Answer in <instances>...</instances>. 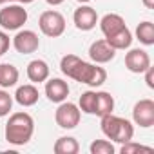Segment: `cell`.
Returning a JSON list of instances; mask_svg holds the SVG:
<instances>
[{"instance_id":"e0dca14e","label":"cell","mask_w":154,"mask_h":154,"mask_svg":"<svg viewBox=\"0 0 154 154\" xmlns=\"http://www.w3.org/2000/svg\"><path fill=\"white\" fill-rule=\"evenodd\" d=\"M112 111H114V98L109 93H105V91L96 93V98H94V114L102 118V116H105V114H109Z\"/></svg>"},{"instance_id":"4dcf8cb0","label":"cell","mask_w":154,"mask_h":154,"mask_svg":"<svg viewBox=\"0 0 154 154\" xmlns=\"http://www.w3.org/2000/svg\"><path fill=\"white\" fill-rule=\"evenodd\" d=\"M6 2H18V0H6Z\"/></svg>"},{"instance_id":"3957f363","label":"cell","mask_w":154,"mask_h":154,"mask_svg":"<svg viewBox=\"0 0 154 154\" xmlns=\"http://www.w3.org/2000/svg\"><path fill=\"white\" fill-rule=\"evenodd\" d=\"M100 125H102V132H103L109 140H112V141H116V143H127V141H131L132 136H134V127H132V123H131L129 120H125V118L114 116L112 112L102 116V123H100Z\"/></svg>"},{"instance_id":"9a60e30c","label":"cell","mask_w":154,"mask_h":154,"mask_svg":"<svg viewBox=\"0 0 154 154\" xmlns=\"http://www.w3.org/2000/svg\"><path fill=\"white\" fill-rule=\"evenodd\" d=\"M105 40H107V44H109L112 49H116V51L129 49L131 44H132V33H131V31L127 29V26H125V27H122L120 31H116L114 35L105 36Z\"/></svg>"},{"instance_id":"7c38bea8","label":"cell","mask_w":154,"mask_h":154,"mask_svg":"<svg viewBox=\"0 0 154 154\" xmlns=\"http://www.w3.org/2000/svg\"><path fill=\"white\" fill-rule=\"evenodd\" d=\"M114 54H116V49H112L107 44L105 38L93 42L91 47H89V56H91V60L94 63H107V62H111L114 58Z\"/></svg>"},{"instance_id":"44dd1931","label":"cell","mask_w":154,"mask_h":154,"mask_svg":"<svg viewBox=\"0 0 154 154\" xmlns=\"http://www.w3.org/2000/svg\"><path fill=\"white\" fill-rule=\"evenodd\" d=\"M94 98H96V91L82 93V96L78 100V109L85 114H94Z\"/></svg>"},{"instance_id":"2e32d148","label":"cell","mask_w":154,"mask_h":154,"mask_svg":"<svg viewBox=\"0 0 154 154\" xmlns=\"http://www.w3.org/2000/svg\"><path fill=\"white\" fill-rule=\"evenodd\" d=\"M122 27H125V20H123L120 15H116V13H107V15L100 20V29H102V33H103L105 36L114 35V33L120 31Z\"/></svg>"},{"instance_id":"f1b7e54d","label":"cell","mask_w":154,"mask_h":154,"mask_svg":"<svg viewBox=\"0 0 154 154\" xmlns=\"http://www.w3.org/2000/svg\"><path fill=\"white\" fill-rule=\"evenodd\" d=\"M18 2H22V4H31V2H35V0H18Z\"/></svg>"},{"instance_id":"9c48e42d","label":"cell","mask_w":154,"mask_h":154,"mask_svg":"<svg viewBox=\"0 0 154 154\" xmlns=\"http://www.w3.org/2000/svg\"><path fill=\"white\" fill-rule=\"evenodd\" d=\"M72 20H74V26L78 27L80 31H91L98 24V15H96V9L94 8L82 4L78 9L74 11Z\"/></svg>"},{"instance_id":"52a82bcc","label":"cell","mask_w":154,"mask_h":154,"mask_svg":"<svg viewBox=\"0 0 154 154\" xmlns=\"http://www.w3.org/2000/svg\"><path fill=\"white\" fill-rule=\"evenodd\" d=\"M132 120L136 125H140L143 129L152 127L154 125V102L149 98L136 102L134 109H132Z\"/></svg>"},{"instance_id":"8992f818","label":"cell","mask_w":154,"mask_h":154,"mask_svg":"<svg viewBox=\"0 0 154 154\" xmlns=\"http://www.w3.org/2000/svg\"><path fill=\"white\" fill-rule=\"evenodd\" d=\"M80 116H82V111L78 109V105H74L71 102H62L54 112V122L62 129H74L80 123Z\"/></svg>"},{"instance_id":"f546056e","label":"cell","mask_w":154,"mask_h":154,"mask_svg":"<svg viewBox=\"0 0 154 154\" xmlns=\"http://www.w3.org/2000/svg\"><path fill=\"white\" fill-rule=\"evenodd\" d=\"M76 2H80V4H87V2H91V0H76Z\"/></svg>"},{"instance_id":"4316f807","label":"cell","mask_w":154,"mask_h":154,"mask_svg":"<svg viewBox=\"0 0 154 154\" xmlns=\"http://www.w3.org/2000/svg\"><path fill=\"white\" fill-rule=\"evenodd\" d=\"M141 2L147 9H154V0H141Z\"/></svg>"},{"instance_id":"d4e9b609","label":"cell","mask_w":154,"mask_h":154,"mask_svg":"<svg viewBox=\"0 0 154 154\" xmlns=\"http://www.w3.org/2000/svg\"><path fill=\"white\" fill-rule=\"evenodd\" d=\"M9 44H11V40H9V35H6L4 31H0V53H8V49H9Z\"/></svg>"},{"instance_id":"484cf974","label":"cell","mask_w":154,"mask_h":154,"mask_svg":"<svg viewBox=\"0 0 154 154\" xmlns=\"http://www.w3.org/2000/svg\"><path fill=\"white\" fill-rule=\"evenodd\" d=\"M145 82H147L149 89H154V71H152V67H149L145 71Z\"/></svg>"},{"instance_id":"ba28073f","label":"cell","mask_w":154,"mask_h":154,"mask_svg":"<svg viewBox=\"0 0 154 154\" xmlns=\"http://www.w3.org/2000/svg\"><path fill=\"white\" fill-rule=\"evenodd\" d=\"M13 47L20 53V54H31L40 47V38L35 31L31 29H24L18 31L13 38Z\"/></svg>"},{"instance_id":"d6a6232c","label":"cell","mask_w":154,"mask_h":154,"mask_svg":"<svg viewBox=\"0 0 154 154\" xmlns=\"http://www.w3.org/2000/svg\"><path fill=\"white\" fill-rule=\"evenodd\" d=\"M0 56H2V53H0Z\"/></svg>"},{"instance_id":"1f68e13d","label":"cell","mask_w":154,"mask_h":154,"mask_svg":"<svg viewBox=\"0 0 154 154\" xmlns=\"http://www.w3.org/2000/svg\"><path fill=\"white\" fill-rule=\"evenodd\" d=\"M0 4H6V0H0Z\"/></svg>"},{"instance_id":"8fae6325","label":"cell","mask_w":154,"mask_h":154,"mask_svg":"<svg viewBox=\"0 0 154 154\" xmlns=\"http://www.w3.org/2000/svg\"><path fill=\"white\" fill-rule=\"evenodd\" d=\"M45 96L53 103H62L69 96V85L62 78H51L45 80Z\"/></svg>"},{"instance_id":"d6986e66","label":"cell","mask_w":154,"mask_h":154,"mask_svg":"<svg viewBox=\"0 0 154 154\" xmlns=\"http://www.w3.org/2000/svg\"><path fill=\"white\" fill-rule=\"evenodd\" d=\"M54 154H76L80 150V145L76 141V138H71V136H62L54 141V147H53Z\"/></svg>"},{"instance_id":"7a4b0ae2","label":"cell","mask_w":154,"mask_h":154,"mask_svg":"<svg viewBox=\"0 0 154 154\" xmlns=\"http://www.w3.org/2000/svg\"><path fill=\"white\" fill-rule=\"evenodd\" d=\"M35 132V120L27 112H13L6 123V140L11 145H26Z\"/></svg>"},{"instance_id":"ac0fdd59","label":"cell","mask_w":154,"mask_h":154,"mask_svg":"<svg viewBox=\"0 0 154 154\" xmlns=\"http://www.w3.org/2000/svg\"><path fill=\"white\" fill-rule=\"evenodd\" d=\"M18 69L11 63H0V87L9 89L18 82Z\"/></svg>"},{"instance_id":"603a6c76","label":"cell","mask_w":154,"mask_h":154,"mask_svg":"<svg viewBox=\"0 0 154 154\" xmlns=\"http://www.w3.org/2000/svg\"><path fill=\"white\" fill-rule=\"evenodd\" d=\"M122 154H134V152H152V147H145L141 143H134L132 140L127 141V143H122V149H120Z\"/></svg>"},{"instance_id":"83f0119b","label":"cell","mask_w":154,"mask_h":154,"mask_svg":"<svg viewBox=\"0 0 154 154\" xmlns=\"http://www.w3.org/2000/svg\"><path fill=\"white\" fill-rule=\"evenodd\" d=\"M45 2H47L49 6H60V4L63 2V0H45Z\"/></svg>"},{"instance_id":"4fadbf2b","label":"cell","mask_w":154,"mask_h":154,"mask_svg":"<svg viewBox=\"0 0 154 154\" xmlns=\"http://www.w3.org/2000/svg\"><path fill=\"white\" fill-rule=\"evenodd\" d=\"M40 98V93L38 89L33 85V84H26V85H20L15 93V100L17 103H20L22 107H33Z\"/></svg>"},{"instance_id":"7402d4cb","label":"cell","mask_w":154,"mask_h":154,"mask_svg":"<svg viewBox=\"0 0 154 154\" xmlns=\"http://www.w3.org/2000/svg\"><path fill=\"white\" fill-rule=\"evenodd\" d=\"M91 154H114V145L109 140H94L89 147Z\"/></svg>"},{"instance_id":"cb8c5ba5","label":"cell","mask_w":154,"mask_h":154,"mask_svg":"<svg viewBox=\"0 0 154 154\" xmlns=\"http://www.w3.org/2000/svg\"><path fill=\"white\" fill-rule=\"evenodd\" d=\"M13 109V96L6 91H0V118H4Z\"/></svg>"},{"instance_id":"5b68a950","label":"cell","mask_w":154,"mask_h":154,"mask_svg":"<svg viewBox=\"0 0 154 154\" xmlns=\"http://www.w3.org/2000/svg\"><path fill=\"white\" fill-rule=\"evenodd\" d=\"M27 22V9L18 4H9L0 9V26L6 31H17Z\"/></svg>"},{"instance_id":"30bf717a","label":"cell","mask_w":154,"mask_h":154,"mask_svg":"<svg viewBox=\"0 0 154 154\" xmlns=\"http://www.w3.org/2000/svg\"><path fill=\"white\" fill-rule=\"evenodd\" d=\"M125 67L131 72H136V74L145 72L150 67V56H149V53L143 51V49H131L125 54Z\"/></svg>"},{"instance_id":"ffe728a7","label":"cell","mask_w":154,"mask_h":154,"mask_svg":"<svg viewBox=\"0 0 154 154\" xmlns=\"http://www.w3.org/2000/svg\"><path fill=\"white\" fill-rule=\"evenodd\" d=\"M136 38L143 45H154V26H152V22L145 20V22L138 24V27H136Z\"/></svg>"},{"instance_id":"5bb4252c","label":"cell","mask_w":154,"mask_h":154,"mask_svg":"<svg viewBox=\"0 0 154 154\" xmlns=\"http://www.w3.org/2000/svg\"><path fill=\"white\" fill-rule=\"evenodd\" d=\"M27 78L33 84H42L49 78V65L44 60H33L27 63Z\"/></svg>"},{"instance_id":"277c9868","label":"cell","mask_w":154,"mask_h":154,"mask_svg":"<svg viewBox=\"0 0 154 154\" xmlns=\"http://www.w3.org/2000/svg\"><path fill=\"white\" fill-rule=\"evenodd\" d=\"M38 27L40 31L49 36V38H58L63 35L65 31V18L62 13L51 9V11H44L38 18Z\"/></svg>"},{"instance_id":"6da1fadb","label":"cell","mask_w":154,"mask_h":154,"mask_svg":"<svg viewBox=\"0 0 154 154\" xmlns=\"http://www.w3.org/2000/svg\"><path fill=\"white\" fill-rule=\"evenodd\" d=\"M60 69L67 78H72L89 87H100L107 80V71L98 63L84 62L76 54H65L60 62Z\"/></svg>"}]
</instances>
